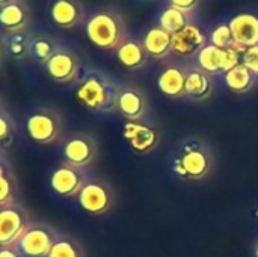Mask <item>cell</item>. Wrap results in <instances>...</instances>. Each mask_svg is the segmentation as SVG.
<instances>
[{"label":"cell","instance_id":"1","mask_svg":"<svg viewBox=\"0 0 258 257\" xmlns=\"http://www.w3.org/2000/svg\"><path fill=\"white\" fill-rule=\"evenodd\" d=\"M215 150L212 144L201 136L183 139L171 156V170L174 176L184 182H201L207 179L215 168Z\"/></svg>","mask_w":258,"mask_h":257},{"label":"cell","instance_id":"2","mask_svg":"<svg viewBox=\"0 0 258 257\" xmlns=\"http://www.w3.org/2000/svg\"><path fill=\"white\" fill-rule=\"evenodd\" d=\"M121 86L110 76L98 70H88L77 82L76 98L89 112L113 114L116 112Z\"/></svg>","mask_w":258,"mask_h":257},{"label":"cell","instance_id":"3","mask_svg":"<svg viewBox=\"0 0 258 257\" xmlns=\"http://www.w3.org/2000/svg\"><path fill=\"white\" fill-rule=\"evenodd\" d=\"M86 35L95 47L103 50H116L128 38L122 17L113 9L94 12L86 21Z\"/></svg>","mask_w":258,"mask_h":257},{"label":"cell","instance_id":"4","mask_svg":"<svg viewBox=\"0 0 258 257\" xmlns=\"http://www.w3.org/2000/svg\"><path fill=\"white\" fill-rule=\"evenodd\" d=\"M24 126L27 136L39 145L56 144L63 138L62 115L51 108L38 106L32 109L26 117Z\"/></svg>","mask_w":258,"mask_h":257},{"label":"cell","instance_id":"5","mask_svg":"<svg viewBox=\"0 0 258 257\" xmlns=\"http://www.w3.org/2000/svg\"><path fill=\"white\" fill-rule=\"evenodd\" d=\"M82 211L92 217H101L109 214L115 206V192L109 182L89 176L76 197Z\"/></svg>","mask_w":258,"mask_h":257},{"label":"cell","instance_id":"6","mask_svg":"<svg viewBox=\"0 0 258 257\" xmlns=\"http://www.w3.org/2000/svg\"><path fill=\"white\" fill-rule=\"evenodd\" d=\"M98 159V144L94 136L79 132L70 135L62 142V164L86 170Z\"/></svg>","mask_w":258,"mask_h":257},{"label":"cell","instance_id":"7","mask_svg":"<svg viewBox=\"0 0 258 257\" xmlns=\"http://www.w3.org/2000/svg\"><path fill=\"white\" fill-rule=\"evenodd\" d=\"M242 52L236 47L221 48L212 42H207L197 55L195 65L210 76H224L239 64H242Z\"/></svg>","mask_w":258,"mask_h":257},{"label":"cell","instance_id":"8","mask_svg":"<svg viewBox=\"0 0 258 257\" xmlns=\"http://www.w3.org/2000/svg\"><path fill=\"white\" fill-rule=\"evenodd\" d=\"M45 74L57 83H74L82 77V61L79 55L68 48L59 47V50L44 65Z\"/></svg>","mask_w":258,"mask_h":257},{"label":"cell","instance_id":"9","mask_svg":"<svg viewBox=\"0 0 258 257\" xmlns=\"http://www.w3.org/2000/svg\"><path fill=\"white\" fill-rule=\"evenodd\" d=\"M59 233L44 223H32L17 247L24 257H47L50 254Z\"/></svg>","mask_w":258,"mask_h":257},{"label":"cell","instance_id":"10","mask_svg":"<svg viewBox=\"0 0 258 257\" xmlns=\"http://www.w3.org/2000/svg\"><path fill=\"white\" fill-rule=\"evenodd\" d=\"M30 224L29 212L23 206L0 208V247L17 245Z\"/></svg>","mask_w":258,"mask_h":257},{"label":"cell","instance_id":"11","mask_svg":"<svg viewBox=\"0 0 258 257\" xmlns=\"http://www.w3.org/2000/svg\"><path fill=\"white\" fill-rule=\"evenodd\" d=\"M122 135L130 148L138 155H147L156 150L162 138L159 129L147 121H127Z\"/></svg>","mask_w":258,"mask_h":257},{"label":"cell","instance_id":"12","mask_svg":"<svg viewBox=\"0 0 258 257\" xmlns=\"http://www.w3.org/2000/svg\"><path fill=\"white\" fill-rule=\"evenodd\" d=\"M88 177L89 176L86 174L85 170H79L67 164H60L57 168L53 170L48 183L54 194L63 198H70L79 195Z\"/></svg>","mask_w":258,"mask_h":257},{"label":"cell","instance_id":"13","mask_svg":"<svg viewBox=\"0 0 258 257\" xmlns=\"http://www.w3.org/2000/svg\"><path fill=\"white\" fill-rule=\"evenodd\" d=\"M116 112L121 114L127 121H145L150 114L147 94L138 86H121Z\"/></svg>","mask_w":258,"mask_h":257},{"label":"cell","instance_id":"14","mask_svg":"<svg viewBox=\"0 0 258 257\" xmlns=\"http://www.w3.org/2000/svg\"><path fill=\"white\" fill-rule=\"evenodd\" d=\"M32 23V14L21 0H8L0 9V24L3 35L26 33Z\"/></svg>","mask_w":258,"mask_h":257},{"label":"cell","instance_id":"15","mask_svg":"<svg viewBox=\"0 0 258 257\" xmlns=\"http://www.w3.org/2000/svg\"><path fill=\"white\" fill-rule=\"evenodd\" d=\"M186 77L187 65L171 62L160 71L157 77V86L168 98L180 100L186 95Z\"/></svg>","mask_w":258,"mask_h":257},{"label":"cell","instance_id":"16","mask_svg":"<svg viewBox=\"0 0 258 257\" xmlns=\"http://www.w3.org/2000/svg\"><path fill=\"white\" fill-rule=\"evenodd\" d=\"M230 27L233 32L234 47L242 53L252 45L258 44V15L251 12H242L230 20Z\"/></svg>","mask_w":258,"mask_h":257},{"label":"cell","instance_id":"17","mask_svg":"<svg viewBox=\"0 0 258 257\" xmlns=\"http://www.w3.org/2000/svg\"><path fill=\"white\" fill-rule=\"evenodd\" d=\"M207 44V36L201 27L190 23L172 36V53L180 58H192Z\"/></svg>","mask_w":258,"mask_h":257},{"label":"cell","instance_id":"18","mask_svg":"<svg viewBox=\"0 0 258 257\" xmlns=\"http://www.w3.org/2000/svg\"><path fill=\"white\" fill-rule=\"evenodd\" d=\"M215 91L213 76L203 71L195 64L187 65V77H186V100L190 101H206L212 97Z\"/></svg>","mask_w":258,"mask_h":257},{"label":"cell","instance_id":"19","mask_svg":"<svg viewBox=\"0 0 258 257\" xmlns=\"http://www.w3.org/2000/svg\"><path fill=\"white\" fill-rule=\"evenodd\" d=\"M50 17L62 29L76 27L85 18L83 5L80 0H54L50 8Z\"/></svg>","mask_w":258,"mask_h":257},{"label":"cell","instance_id":"20","mask_svg":"<svg viewBox=\"0 0 258 257\" xmlns=\"http://www.w3.org/2000/svg\"><path fill=\"white\" fill-rule=\"evenodd\" d=\"M172 36L174 35L171 32H168L160 24H157L145 32L142 38V44L150 58L162 61L172 53Z\"/></svg>","mask_w":258,"mask_h":257},{"label":"cell","instance_id":"21","mask_svg":"<svg viewBox=\"0 0 258 257\" xmlns=\"http://www.w3.org/2000/svg\"><path fill=\"white\" fill-rule=\"evenodd\" d=\"M116 58L122 67H125L127 70H132V71L144 68L150 59L142 41H139L136 38H127L116 48Z\"/></svg>","mask_w":258,"mask_h":257},{"label":"cell","instance_id":"22","mask_svg":"<svg viewBox=\"0 0 258 257\" xmlns=\"http://www.w3.org/2000/svg\"><path fill=\"white\" fill-rule=\"evenodd\" d=\"M18 183L15 174L8 162V156H2L0 161V208L18 204Z\"/></svg>","mask_w":258,"mask_h":257},{"label":"cell","instance_id":"23","mask_svg":"<svg viewBox=\"0 0 258 257\" xmlns=\"http://www.w3.org/2000/svg\"><path fill=\"white\" fill-rule=\"evenodd\" d=\"M258 77L243 64H239L233 70L224 74V82L234 94H246L255 88Z\"/></svg>","mask_w":258,"mask_h":257},{"label":"cell","instance_id":"24","mask_svg":"<svg viewBox=\"0 0 258 257\" xmlns=\"http://www.w3.org/2000/svg\"><path fill=\"white\" fill-rule=\"evenodd\" d=\"M59 50V44L53 36L48 35H36L30 38L29 44V58L38 64L45 65L50 58Z\"/></svg>","mask_w":258,"mask_h":257},{"label":"cell","instance_id":"25","mask_svg":"<svg viewBox=\"0 0 258 257\" xmlns=\"http://www.w3.org/2000/svg\"><path fill=\"white\" fill-rule=\"evenodd\" d=\"M18 141V130L17 123L14 117L6 111V108L2 105L0 111V150L2 156H8L11 151H14Z\"/></svg>","mask_w":258,"mask_h":257},{"label":"cell","instance_id":"26","mask_svg":"<svg viewBox=\"0 0 258 257\" xmlns=\"http://www.w3.org/2000/svg\"><path fill=\"white\" fill-rule=\"evenodd\" d=\"M190 17H192V12H187V11H183L177 6L168 5L163 9V12L160 14L159 24L163 29H166L168 32H171L172 35H175L192 23Z\"/></svg>","mask_w":258,"mask_h":257},{"label":"cell","instance_id":"27","mask_svg":"<svg viewBox=\"0 0 258 257\" xmlns=\"http://www.w3.org/2000/svg\"><path fill=\"white\" fill-rule=\"evenodd\" d=\"M30 38L26 33L3 35V55H9L12 59H23L29 56Z\"/></svg>","mask_w":258,"mask_h":257},{"label":"cell","instance_id":"28","mask_svg":"<svg viewBox=\"0 0 258 257\" xmlns=\"http://www.w3.org/2000/svg\"><path fill=\"white\" fill-rule=\"evenodd\" d=\"M47 257H85V251L74 238L59 235Z\"/></svg>","mask_w":258,"mask_h":257},{"label":"cell","instance_id":"29","mask_svg":"<svg viewBox=\"0 0 258 257\" xmlns=\"http://www.w3.org/2000/svg\"><path fill=\"white\" fill-rule=\"evenodd\" d=\"M210 42L215 44L216 47L221 48H231L234 47V39H233V32L228 23H222L216 26L210 35Z\"/></svg>","mask_w":258,"mask_h":257},{"label":"cell","instance_id":"30","mask_svg":"<svg viewBox=\"0 0 258 257\" xmlns=\"http://www.w3.org/2000/svg\"><path fill=\"white\" fill-rule=\"evenodd\" d=\"M242 64L246 65L258 77V44L248 47L242 55Z\"/></svg>","mask_w":258,"mask_h":257},{"label":"cell","instance_id":"31","mask_svg":"<svg viewBox=\"0 0 258 257\" xmlns=\"http://www.w3.org/2000/svg\"><path fill=\"white\" fill-rule=\"evenodd\" d=\"M198 2L200 0H169V5L177 6V8L187 11V12H194V9L198 6Z\"/></svg>","mask_w":258,"mask_h":257},{"label":"cell","instance_id":"32","mask_svg":"<svg viewBox=\"0 0 258 257\" xmlns=\"http://www.w3.org/2000/svg\"><path fill=\"white\" fill-rule=\"evenodd\" d=\"M0 257H24V254L20 251L17 245H8L0 247Z\"/></svg>","mask_w":258,"mask_h":257},{"label":"cell","instance_id":"33","mask_svg":"<svg viewBox=\"0 0 258 257\" xmlns=\"http://www.w3.org/2000/svg\"><path fill=\"white\" fill-rule=\"evenodd\" d=\"M252 256L258 257V239L254 242V245H252Z\"/></svg>","mask_w":258,"mask_h":257}]
</instances>
